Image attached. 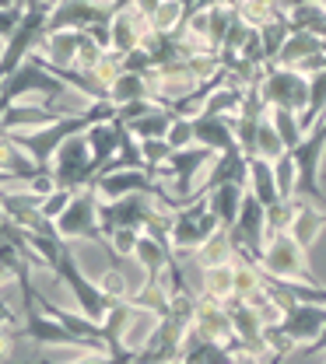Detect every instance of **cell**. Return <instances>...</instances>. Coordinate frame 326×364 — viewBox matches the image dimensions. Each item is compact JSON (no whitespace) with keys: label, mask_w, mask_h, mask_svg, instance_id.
I'll list each match as a JSON object with an SVG mask.
<instances>
[{"label":"cell","mask_w":326,"mask_h":364,"mask_svg":"<svg viewBox=\"0 0 326 364\" xmlns=\"http://www.w3.org/2000/svg\"><path fill=\"white\" fill-rule=\"evenodd\" d=\"M249 193H253L267 210L280 200L278 179H274V161H267V158H260V154L249 158Z\"/></svg>","instance_id":"obj_16"},{"label":"cell","mask_w":326,"mask_h":364,"mask_svg":"<svg viewBox=\"0 0 326 364\" xmlns=\"http://www.w3.org/2000/svg\"><path fill=\"white\" fill-rule=\"evenodd\" d=\"M70 196H74L70 189H53V193H46V196H43V207H39V214H43L46 221H53V225H56V218L67 210Z\"/></svg>","instance_id":"obj_35"},{"label":"cell","mask_w":326,"mask_h":364,"mask_svg":"<svg viewBox=\"0 0 326 364\" xmlns=\"http://www.w3.org/2000/svg\"><path fill=\"white\" fill-rule=\"evenodd\" d=\"M221 231L218 214L211 210V200L200 196V200H189L183 207L172 210V231H169V242H172V252L186 259L189 252H196L211 235Z\"/></svg>","instance_id":"obj_2"},{"label":"cell","mask_w":326,"mask_h":364,"mask_svg":"<svg viewBox=\"0 0 326 364\" xmlns=\"http://www.w3.org/2000/svg\"><path fill=\"white\" fill-rule=\"evenodd\" d=\"M147 32H151L147 14H140L134 4L120 7V11L112 14V53H120V56L134 53V49L144 43V36H147Z\"/></svg>","instance_id":"obj_13"},{"label":"cell","mask_w":326,"mask_h":364,"mask_svg":"<svg viewBox=\"0 0 326 364\" xmlns=\"http://www.w3.org/2000/svg\"><path fill=\"white\" fill-rule=\"evenodd\" d=\"M7 364H14V361H7ZM36 364H53V361H36ZM70 364H134V358H116L109 350H85L81 358H74Z\"/></svg>","instance_id":"obj_37"},{"label":"cell","mask_w":326,"mask_h":364,"mask_svg":"<svg viewBox=\"0 0 326 364\" xmlns=\"http://www.w3.org/2000/svg\"><path fill=\"white\" fill-rule=\"evenodd\" d=\"M189 336L193 340H204V343H228V340H235V329H232V318H228L225 301H214L207 294H196Z\"/></svg>","instance_id":"obj_10"},{"label":"cell","mask_w":326,"mask_h":364,"mask_svg":"<svg viewBox=\"0 0 326 364\" xmlns=\"http://www.w3.org/2000/svg\"><path fill=\"white\" fill-rule=\"evenodd\" d=\"M63 119L60 109H49L46 102H14L4 116H0V134H21V130H39Z\"/></svg>","instance_id":"obj_11"},{"label":"cell","mask_w":326,"mask_h":364,"mask_svg":"<svg viewBox=\"0 0 326 364\" xmlns=\"http://www.w3.org/2000/svg\"><path fill=\"white\" fill-rule=\"evenodd\" d=\"M88 136V147H92V158H95V179L105 172V165L120 154V144H123V136H127V123L116 116V119H109V123H95L85 130Z\"/></svg>","instance_id":"obj_12"},{"label":"cell","mask_w":326,"mask_h":364,"mask_svg":"<svg viewBox=\"0 0 326 364\" xmlns=\"http://www.w3.org/2000/svg\"><path fill=\"white\" fill-rule=\"evenodd\" d=\"M284 11H288L291 32H309V36L326 39V7L323 4H295V7H284Z\"/></svg>","instance_id":"obj_23"},{"label":"cell","mask_w":326,"mask_h":364,"mask_svg":"<svg viewBox=\"0 0 326 364\" xmlns=\"http://www.w3.org/2000/svg\"><path fill=\"white\" fill-rule=\"evenodd\" d=\"M176 119H179V116H176L172 109L154 105L147 116H137V119H130V123H127V134L134 136V140H165Z\"/></svg>","instance_id":"obj_18"},{"label":"cell","mask_w":326,"mask_h":364,"mask_svg":"<svg viewBox=\"0 0 326 364\" xmlns=\"http://www.w3.org/2000/svg\"><path fill=\"white\" fill-rule=\"evenodd\" d=\"M172 144L169 140H140V154H144V161H147V168H158V165H165L169 158H172Z\"/></svg>","instance_id":"obj_34"},{"label":"cell","mask_w":326,"mask_h":364,"mask_svg":"<svg viewBox=\"0 0 326 364\" xmlns=\"http://www.w3.org/2000/svg\"><path fill=\"white\" fill-rule=\"evenodd\" d=\"M14 340H18V329H14V326H0V364L11 361Z\"/></svg>","instance_id":"obj_38"},{"label":"cell","mask_w":326,"mask_h":364,"mask_svg":"<svg viewBox=\"0 0 326 364\" xmlns=\"http://www.w3.org/2000/svg\"><path fill=\"white\" fill-rule=\"evenodd\" d=\"M49 172H53L56 189H70V193H78V189L92 186L95 182V158H92V147H88V136L85 134L70 136V140L56 151Z\"/></svg>","instance_id":"obj_7"},{"label":"cell","mask_w":326,"mask_h":364,"mask_svg":"<svg viewBox=\"0 0 326 364\" xmlns=\"http://www.w3.org/2000/svg\"><path fill=\"white\" fill-rule=\"evenodd\" d=\"M298 354H302V358H316V354H326V326H323V333H320L312 343L298 347Z\"/></svg>","instance_id":"obj_39"},{"label":"cell","mask_w":326,"mask_h":364,"mask_svg":"<svg viewBox=\"0 0 326 364\" xmlns=\"http://www.w3.org/2000/svg\"><path fill=\"white\" fill-rule=\"evenodd\" d=\"M323 326H326V305H316V301H291L284 318H280L274 329H278L288 343L305 347V343H312V340L323 333Z\"/></svg>","instance_id":"obj_9"},{"label":"cell","mask_w":326,"mask_h":364,"mask_svg":"<svg viewBox=\"0 0 326 364\" xmlns=\"http://www.w3.org/2000/svg\"><path fill=\"white\" fill-rule=\"evenodd\" d=\"M260 270L274 280H302V284H312V287H323V280L309 270V252L298 245V238L291 231H278L270 235L260 263Z\"/></svg>","instance_id":"obj_3"},{"label":"cell","mask_w":326,"mask_h":364,"mask_svg":"<svg viewBox=\"0 0 326 364\" xmlns=\"http://www.w3.org/2000/svg\"><path fill=\"white\" fill-rule=\"evenodd\" d=\"M176 28H183V4L179 0H165L151 14V32H176Z\"/></svg>","instance_id":"obj_31"},{"label":"cell","mask_w":326,"mask_h":364,"mask_svg":"<svg viewBox=\"0 0 326 364\" xmlns=\"http://www.w3.org/2000/svg\"><path fill=\"white\" fill-rule=\"evenodd\" d=\"M165 140H169V144H172L176 151H186V147H193V144H196V130H193V119H176Z\"/></svg>","instance_id":"obj_36"},{"label":"cell","mask_w":326,"mask_h":364,"mask_svg":"<svg viewBox=\"0 0 326 364\" xmlns=\"http://www.w3.org/2000/svg\"><path fill=\"white\" fill-rule=\"evenodd\" d=\"M246 189H249V186H242V182H225V186H218V189L207 196V200H211V210L218 214V221H221L225 231L238 221V207H242Z\"/></svg>","instance_id":"obj_20"},{"label":"cell","mask_w":326,"mask_h":364,"mask_svg":"<svg viewBox=\"0 0 326 364\" xmlns=\"http://www.w3.org/2000/svg\"><path fill=\"white\" fill-rule=\"evenodd\" d=\"M196 291L207 294V298H214V301H228V298H235V263H225V267H204V270H200Z\"/></svg>","instance_id":"obj_21"},{"label":"cell","mask_w":326,"mask_h":364,"mask_svg":"<svg viewBox=\"0 0 326 364\" xmlns=\"http://www.w3.org/2000/svg\"><path fill=\"white\" fill-rule=\"evenodd\" d=\"M98 200L102 196L95 193V186H85L70 196L67 210L56 218V231L63 242H98V245L105 242L102 221H98Z\"/></svg>","instance_id":"obj_5"},{"label":"cell","mask_w":326,"mask_h":364,"mask_svg":"<svg viewBox=\"0 0 326 364\" xmlns=\"http://www.w3.org/2000/svg\"><path fill=\"white\" fill-rule=\"evenodd\" d=\"M320 228L323 225V210L320 207H312L309 200L302 203V210H298V218H295V225H291V235L298 238V245L309 252L312 249V242H316V235H320Z\"/></svg>","instance_id":"obj_25"},{"label":"cell","mask_w":326,"mask_h":364,"mask_svg":"<svg viewBox=\"0 0 326 364\" xmlns=\"http://www.w3.org/2000/svg\"><path fill=\"white\" fill-rule=\"evenodd\" d=\"M193 130H196V144L200 147H211L214 154H221V151H232L235 144V116H207V112H200L196 119H193Z\"/></svg>","instance_id":"obj_14"},{"label":"cell","mask_w":326,"mask_h":364,"mask_svg":"<svg viewBox=\"0 0 326 364\" xmlns=\"http://www.w3.org/2000/svg\"><path fill=\"white\" fill-rule=\"evenodd\" d=\"M274 179H278L280 200H291V196H295V182H298V168H295V158H291L288 151L274 161Z\"/></svg>","instance_id":"obj_32"},{"label":"cell","mask_w":326,"mask_h":364,"mask_svg":"<svg viewBox=\"0 0 326 364\" xmlns=\"http://www.w3.org/2000/svg\"><path fill=\"white\" fill-rule=\"evenodd\" d=\"M127 168H147V161H144V154H140V140H134L130 134L123 136L120 154L105 165V172H127Z\"/></svg>","instance_id":"obj_29"},{"label":"cell","mask_w":326,"mask_h":364,"mask_svg":"<svg viewBox=\"0 0 326 364\" xmlns=\"http://www.w3.org/2000/svg\"><path fill=\"white\" fill-rule=\"evenodd\" d=\"M53 277L67 284V291L74 294V301H78V312H81V316L92 318V322H98V326L105 322L109 309H112V298L98 287V280H92L88 273L81 270L78 256L70 252V242L63 245V256H60V263H56Z\"/></svg>","instance_id":"obj_4"},{"label":"cell","mask_w":326,"mask_h":364,"mask_svg":"<svg viewBox=\"0 0 326 364\" xmlns=\"http://www.w3.org/2000/svg\"><path fill=\"white\" fill-rule=\"evenodd\" d=\"M49 4H53V7H56V4H63V0H49Z\"/></svg>","instance_id":"obj_42"},{"label":"cell","mask_w":326,"mask_h":364,"mask_svg":"<svg viewBox=\"0 0 326 364\" xmlns=\"http://www.w3.org/2000/svg\"><path fill=\"white\" fill-rule=\"evenodd\" d=\"M260 95L267 109H291L302 116L309 105V77L295 67H267L260 74Z\"/></svg>","instance_id":"obj_8"},{"label":"cell","mask_w":326,"mask_h":364,"mask_svg":"<svg viewBox=\"0 0 326 364\" xmlns=\"http://www.w3.org/2000/svg\"><path fill=\"white\" fill-rule=\"evenodd\" d=\"M98 287L112 298V301H130V287H127V273L120 267H109V270L98 273Z\"/></svg>","instance_id":"obj_33"},{"label":"cell","mask_w":326,"mask_h":364,"mask_svg":"<svg viewBox=\"0 0 326 364\" xmlns=\"http://www.w3.org/2000/svg\"><path fill=\"white\" fill-rule=\"evenodd\" d=\"M284 151H288V147H284V140H280L278 127L270 123V112H267L263 127L256 130V154H260V158H267V161H278Z\"/></svg>","instance_id":"obj_28"},{"label":"cell","mask_w":326,"mask_h":364,"mask_svg":"<svg viewBox=\"0 0 326 364\" xmlns=\"http://www.w3.org/2000/svg\"><path fill=\"white\" fill-rule=\"evenodd\" d=\"M49 18H53V4L49 0H25V18H21L18 32L0 49V85L25 63L28 53H36L39 46L46 43Z\"/></svg>","instance_id":"obj_1"},{"label":"cell","mask_w":326,"mask_h":364,"mask_svg":"<svg viewBox=\"0 0 326 364\" xmlns=\"http://www.w3.org/2000/svg\"><path fill=\"white\" fill-rule=\"evenodd\" d=\"M238 259V252H235L232 238H228V231L221 228L218 235H211L196 252H189L186 263L189 267H196V270H204V267H225V263H235Z\"/></svg>","instance_id":"obj_15"},{"label":"cell","mask_w":326,"mask_h":364,"mask_svg":"<svg viewBox=\"0 0 326 364\" xmlns=\"http://www.w3.org/2000/svg\"><path fill=\"white\" fill-rule=\"evenodd\" d=\"M323 53H326V39H323Z\"/></svg>","instance_id":"obj_43"},{"label":"cell","mask_w":326,"mask_h":364,"mask_svg":"<svg viewBox=\"0 0 326 364\" xmlns=\"http://www.w3.org/2000/svg\"><path fill=\"white\" fill-rule=\"evenodd\" d=\"M162 4H165V0H134V7H137L140 14H147V21H151V14H154Z\"/></svg>","instance_id":"obj_40"},{"label":"cell","mask_w":326,"mask_h":364,"mask_svg":"<svg viewBox=\"0 0 326 364\" xmlns=\"http://www.w3.org/2000/svg\"><path fill=\"white\" fill-rule=\"evenodd\" d=\"M320 116H326V70L309 74V105H305V112L298 116L302 130H312Z\"/></svg>","instance_id":"obj_26"},{"label":"cell","mask_w":326,"mask_h":364,"mask_svg":"<svg viewBox=\"0 0 326 364\" xmlns=\"http://www.w3.org/2000/svg\"><path fill=\"white\" fill-rule=\"evenodd\" d=\"M165 210L154 196H144V193H130V196H120V200H98V221H102V235L109 238L112 231L120 228H130V231H144V228L154 221V214ZM105 245V242H102Z\"/></svg>","instance_id":"obj_6"},{"label":"cell","mask_w":326,"mask_h":364,"mask_svg":"<svg viewBox=\"0 0 326 364\" xmlns=\"http://www.w3.org/2000/svg\"><path fill=\"white\" fill-rule=\"evenodd\" d=\"M288 36H291L288 11H280L278 18H270L267 25H260V43H263V63H267V67H274V60H278V53L284 49Z\"/></svg>","instance_id":"obj_24"},{"label":"cell","mask_w":326,"mask_h":364,"mask_svg":"<svg viewBox=\"0 0 326 364\" xmlns=\"http://www.w3.org/2000/svg\"><path fill=\"white\" fill-rule=\"evenodd\" d=\"M140 98L151 102V81H147V74L123 70V74L109 85V102H112V105H127V102H140Z\"/></svg>","instance_id":"obj_22"},{"label":"cell","mask_w":326,"mask_h":364,"mask_svg":"<svg viewBox=\"0 0 326 364\" xmlns=\"http://www.w3.org/2000/svg\"><path fill=\"white\" fill-rule=\"evenodd\" d=\"M323 53V39L320 36H309V32H291L284 49L278 53L274 67H302L309 56H320Z\"/></svg>","instance_id":"obj_19"},{"label":"cell","mask_w":326,"mask_h":364,"mask_svg":"<svg viewBox=\"0 0 326 364\" xmlns=\"http://www.w3.org/2000/svg\"><path fill=\"white\" fill-rule=\"evenodd\" d=\"M235 11H238V18H242L246 25L260 28V25H267L270 18H278L284 7H280V0H235Z\"/></svg>","instance_id":"obj_27"},{"label":"cell","mask_w":326,"mask_h":364,"mask_svg":"<svg viewBox=\"0 0 326 364\" xmlns=\"http://www.w3.org/2000/svg\"><path fill=\"white\" fill-rule=\"evenodd\" d=\"M0 172L14 176V182H32V179H39V176H46V172H39V165L21 147L11 144L7 134H0Z\"/></svg>","instance_id":"obj_17"},{"label":"cell","mask_w":326,"mask_h":364,"mask_svg":"<svg viewBox=\"0 0 326 364\" xmlns=\"http://www.w3.org/2000/svg\"><path fill=\"white\" fill-rule=\"evenodd\" d=\"M0 186H14V176H7V172H0Z\"/></svg>","instance_id":"obj_41"},{"label":"cell","mask_w":326,"mask_h":364,"mask_svg":"<svg viewBox=\"0 0 326 364\" xmlns=\"http://www.w3.org/2000/svg\"><path fill=\"white\" fill-rule=\"evenodd\" d=\"M270 123L278 127V134H280V140H284V147H288V151L305 136L302 123H298V112H291V109H270Z\"/></svg>","instance_id":"obj_30"}]
</instances>
